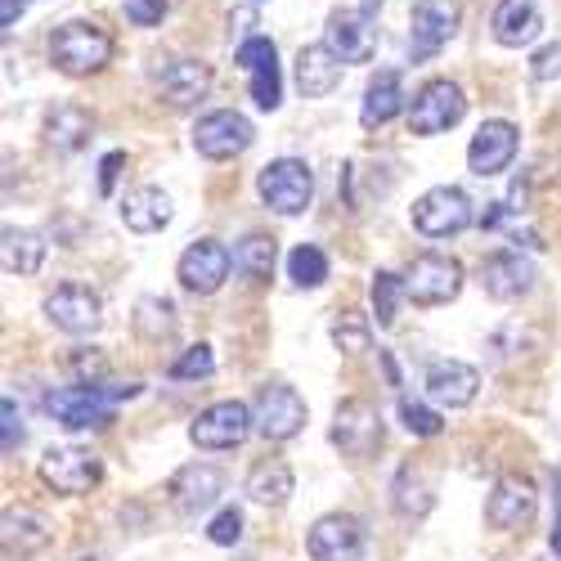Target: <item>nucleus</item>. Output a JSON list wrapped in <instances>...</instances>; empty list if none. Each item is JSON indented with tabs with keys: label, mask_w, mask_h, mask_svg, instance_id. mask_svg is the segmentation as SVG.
I'll list each match as a JSON object with an SVG mask.
<instances>
[{
	"label": "nucleus",
	"mask_w": 561,
	"mask_h": 561,
	"mask_svg": "<svg viewBox=\"0 0 561 561\" xmlns=\"http://www.w3.org/2000/svg\"><path fill=\"white\" fill-rule=\"evenodd\" d=\"M72 373L81 382H100L104 373H108V364H104V355H90V351H77L72 355Z\"/></svg>",
	"instance_id": "37998d69"
},
{
	"label": "nucleus",
	"mask_w": 561,
	"mask_h": 561,
	"mask_svg": "<svg viewBox=\"0 0 561 561\" xmlns=\"http://www.w3.org/2000/svg\"><path fill=\"white\" fill-rule=\"evenodd\" d=\"M171 10V0H126V19L135 27H158Z\"/></svg>",
	"instance_id": "a19ab883"
},
{
	"label": "nucleus",
	"mask_w": 561,
	"mask_h": 561,
	"mask_svg": "<svg viewBox=\"0 0 561 561\" xmlns=\"http://www.w3.org/2000/svg\"><path fill=\"white\" fill-rule=\"evenodd\" d=\"M158 90L171 108H194L207 90H211V68L198 59H175L158 72Z\"/></svg>",
	"instance_id": "5701e85b"
},
{
	"label": "nucleus",
	"mask_w": 561,
	"mask_h": 561,
	"mask_svg": "<svg viewBox=\"0 0 561 561\" xmlns=\"http://www.w3.org/2000/svg\"><path fill=\"white\" fill-rule=\"evenodd\" d=\"M462 113H467V100L454 81H427L409 108V130L413 135H445L449 126L462 122Z\"/></svg>",
	"instance_id": "f8f14e48"
},
{
	"label": "nucleus",
	"mask_w": 561,
	"mask_h": 561,
	"mask_svg": "<svg viewBox=\"0 0 561 561\" xmlns=\"http://www.w3.org/2000/svg\"><path fill=\"white\" fill-rule=\"evenodd\" d=\"M211 373H216V355H211L207 342H198V346H190L167 368V378L171 382H203V378H211Z\"/></svg>",
	"instance_id": "e433bc0d"
},
{
	"label": "nucleus",
	"mask_w": 561,
	"mask_h": 561,
	"mask_svg": "<svg viewBox=\"0 0 561 561\" xmlns=\"http://www.w3.org/2000/svg\"><path fill=\"white\" fill-rule=\"evenodd\" d=\"M122 225L130 233H158L171 225V198L158 190V184H139L135 194L122 198Z\"/></svg>",
	"instance_id": "bb28decb"
},
{
	"label": "nucleus",
	"mask_w": 561,
	"mask_h": 561,
	"mask_svg": "<svg viewBox=\"0 0 561 561\" xmlns=\"http://www.w3.org/2000/svg\"><path fill=\"white\" fill-rule=\"evenodd\" d=\"M45 314H50L55 329H64V333H72V337L95 333L100 323H104V306H100V297L90 293L85 284H64V288H55L50 297H45Z\"/></svg>",
	"instance_id": "a211bd4d"
},
{
	"label": "nucleus",
	"mask_w": 561,
	"mask_h": 561,
	"mask_svg": "<svg viewBox=\"0 0 561 561\" xmlns=\"http://www.w3.org/2000/svg\"><path fill=\"white\" fill-rule=\"evenodd\" d=\"M342 59L329 50V45H301V55H297V85H301V95L306 100H323V95H333V90L342 85Z\"/></svg>",
	"instance_id": "393cba45"
},
{
	"label": "nucleus",
	"mask_w": 561,
	"mask_h": 561,
	"mask_svg": "<svg viewBox=\"0 0 561 561\" xmlns=\"http://www.w3.org/2000/svg\"><path fill=\"white\" fill-rule=\"evenodd\" d=\"M323 45H329L342 64H368L373 55H378V27H373V14L333 10L329 27H323Z\"/></svg>",
	"instance_id": "2eb2a0df"
},
{
	"label": "nucleus",
	"mask_w": 561,
	"mask_h": 561,
	"mask_svg": "<svg viewBox=\"0 0 561 561\" xmlns=\"http://www.w3.org/2000/svg\"><path fill=\"white\" fill-rule=\"evenodd\" d=\"M517 145H522V135L512 122H503V117L481 122L472 145H467V167H472V175H481V180L503 175L512 167V158H517Z\"/></svg>",
	"instance_id": "dca6fc26"
},
{
	"label": "nucleus",
	"mask_w": 561,
	"mask_h": 561,
	"mask_svg": "<svg viewBox=\"0 0 561 561\" xmlns=\"http://www.w3.org/2000/svg\"><path fill=\"white\" fill-rule=\"evenodd\" d=\"M382 368H387V382H391V387H400V373H396V359H391L387 351H382Z\"/></svg>",
	"instance_id": "09e8293b"
},
{
	"label": "nucleus",
	"mask_w": 561,
	"mask_h": 561,
	"mask_svg": "<svg viewBox=\"0 0 561 561\" xmlns=\"http://www.w3.org/2000/svg\"><path fill=\"white\" fill-rule=\"evenodd\" d=\"M373 319H378V329H396V319H400V306L409 301V288H404V278L391 274V270H378L373 274Z\"/></svg>",
	"instance_id": "473e14b6"
},
{
	"label": "nucleus",
	"mask_w": 561,
	"mask_h": 561,
	"mask_svg": "<svg viewBox=\"0 0 561 561\" xmlns=\"http://www.w3.org/2000/svg\"><path fill=\"white\" fill-rule=\"evenodd\" d=\"M256 432V409H248L243 400H216L207 404L198 417H194V427H190V440L198 449H239L248 436Z\"/></svg>",
	"instance_id": "20e7f679"
},
{
	"label": "nucleus",
	"mask_w": 561,
	"mask_h": 561,
	"mask_svg": "<svg viewBox=\"0 0 561 561\" xmlns=\"http://www.w3.org/2000/svg\"><path fill=\"white\" fill-rule=\"evenodd\" d=\"M359 10H364V14H373V19H378V10H382V0H359Z\"/></svg>",
	"instance_id": "8fccbe9b"
},
{
	"label": "nucleus",
	"mask_w": 561,
	"mask_h": 561,
	"mask_svg": "<svg viewBox=\"0 0 561 561\" xmlns=\"http://www.w3.org/2000/svg\"><path fill=\"white\" fill-rule=\"evenodd\" d=\"M41 481L50 485L55 494H90L100 481H104V467L90 449H77V445H59V449H45L41 458Z\"/></svg>",
	"instance_id": "0eeeda50"
},
{
	"label": "nucleus",
	"mask_w": 561,
	"mask_h": 561,
	"mask_svg": "<svg viewBox=\"0 0 561 561\" xmlns=\"http://www.w3.org/2000/svg\"><path fill=\"white\" fill-rule=\"evenodd\" d=\"M301 427H306V400L284 382L261 387V396H256V432L265 440H274V445H284Z\"/></svg>",
	"instance_id": "ddd939ff"
},
{
	"label": "nucleus",
	"mask_w": 561,
	"mask_h": 561,
	"mask_svg": "<svg viewBox=\"0 0 561 561\" xmlns=\"http://www.w3.org/2000/svg\"><path fill=\"white\" fill-rule=\"evenodd\" d=\"M207 539H211V543H220V548H233V543L243 539V512H239V507L216 512L211 526H207Z\"/></svg>",
	"instance_id": "ea45409f"
},
{
	"label": "nucleus",
	"mask_w": 561,
	"mask_h": 561,
	"mask_svg": "<svg viewBox=\"0 0 561 561\" xmlns=\"http://www.w3.org/2000/svg\"><path fill=\"white\" fill-rule=\"evenodd\" d=\"M27 5H32V0H0V27L10 32V27L19 23V14H23Z\"/></svg>",
	"instance_id": "49530a36"
},
{
	"label": "nucleus",
	"mask_w": 561,
	"mask_h": 561,
	"mask_svg": "<svg viewBox=\"0 0 561 561\" xmlns=\"http://www.w3.org/2000/svg\"><path fill=\"white\" fill-rule=\"evenodd\" d=\"M256 194H261V203H265L270 211H278V216H301V211L310 207V198H314V175H310V167L297 162V158H278V162L261 167Z\"/></svg>",
	"instance_id": "7ed1b4c3"
},
{
	"label": "nucleus",
	"mask_w": 561,
	"mask_h": 561,
	"mask_svg": "<svg viewBox=\"0 0 561 561\" xmlns=\"http://www.w3.org/2000/svg\"><path fill=\"white\" fill-rule=\"evenodd\" d=\"M481 288L494 297V301H522L530 288H535V265L522 256V252H494L481 261Z\"/></svg>",
	"instance_id": "412c9836"
},
{
	"label": "nucleus",
	"mask_w": 561,
	"mask_h": 561,
	"mask_svg": "<svg viewBox=\"0 0 561 561\" xmlns=\"http://www.w3.org/2000/svg\"><path fill=\"white\" fill-rule=\"evenodd\" d=\"M297 490V477L284 458H265L248 472V494L261 503V507H284Z\"/></svg>",
	"instance_id": "c85d7f7f"
},
{
	"label": "nucleus",
	"mask_w": 561,
	"mask_h": 561,
	"mask_svg": "<svg viewBox=\"0 0 561 561\" xmlns=\"http://www.w3.org/2000/svg\"><path fill=\"white\" fill-rule=\"evenodd\" d=\"M274 256H278V243L270 239V233H248V239L233 248V270H239L248 284H270Z\"/></svg>",
	"instance_id": "7c9ffc66"
},
{
	"label": "nucleus",
	"mask_w": 561,
	"mask_h": 561,
	"mask_svg": "<svg viewBox=\"0 0 561 561\" xmlns=\"http://www.w3.org/2000/svg\"><path fill=\"white\" fill-rule=\"evenodd\" d=\"M530 517H535V485L526 477H512V472L499 477L494 490H490V499H485V522L494 530L512 535V530L530 526Z\"/></svg>",
	"instance_id": "aec40b11"
},
{
	"label": "nucleus",
	"mask_w": 561,
	"mask_h": 561,
	"mask_svg": "<svg viewBox=\"0 0 561 561\" xmlns=\"http://www.w3.org/2000/svg\"><path fill=\"white\" fill-rule=\"evenodd\" d=\"M108 59H113V36L95 23H85V19H72L50 36V64L64 77H90V72H100Z\"/></svg>",
	"instance_id": "f03ea898"
},
{
	"label": "nucleus",
	"mask_w": 561,
	"mask_h": 561,
	"mask_svg": "<svg viewBox=\"0 0 561 561\" xmlns=\"http://www.w3.org/2000/svg\"><path fill=\"white\" fill-rule=\"evenodd\" d=\"M139 396V382H77L55 396H45V409L55 413V423L68 432H100L117 417V404Z\"/></svg>",
	"instance_id": "f257e3e1"
},
{
	"label": "nucleus",
	"mask_w": 561,
	"mask_h": 561,
	"mask_svg": "<svg viewBox=\"0 0 561 561\" xmlns=\"http://www.w3.org/2000/svg\"><path fill=\"white\" fill-rule=\"evenodd\" d=\"M368 323L355 314V310H346L337 323H333V346L342 351V355H364L368 351Z\"/></svg>",
	"instance_id": "58836bf2"
},
{
	"label": "nucleus",
	"mask_w": 561,
	"mask_h": 561,
	"mask_svg": "<svg viewBox=\"0 0 561 561\" xmlns=\"http://www.w3.org/2000/svg\"><path fill=\"white\" fill-rule=\"evenodd\" d=\"M494 41L507 45V50H522L543 32V14H539V0H499V10L490 19Z\"/></svg>",
	"instance_id": "b1692460"
},
{
	"label": "nucleus",
	"mask_w": 561,
	"mask_h": 561,
	"mask_svg": "<svg viewBox=\"0 0 561 561\" xmlns=\"http://www.w3.org/2000/svg\"><path fill=\"white\" fill-rule=\"evenodd\" d=\"M423 387H427V396H432L436 404H445V409H467V404L477 400V391H481V373H477L472 364H462V359H436V364L427 368Z\"/></svg>",
	"instance_id": "4be33fe9"
},
{
	"label": "nucleus",
	"mask_w": 561,
	"mask_h": 561,
	"mask_svg": "<svg viewBox=\"0 0 561 561\" xmlns=\"http://www.w3.org/2000/svg\"><path fill=\"white\" fill-rule=\"evenodd\" d=\"M5 552H36V548H45L50 543V526H45V517H36V512H5Z\"/></svg>",
	"instance_id": "2f4dec72"
},
{
	"label": "nucleus",
	"mask_w": 561,
	"mask_h": 561,
	"mask_svg": "<svg viewBox=\"0 0 561 561\" xmlns=\"http://www.w3.org/2000/svg\"><path fill=\"white\" fill-rule=\"evenodd\" d=\"M122 167H126V153H108V158L100 162V194H104V198L113 194V184H117Z\"/></svg>",
	"instance_id": "a18cd8bd"
},
{
	"label": "nucleus",
	"mask_w": 561,
	"mask_h": 561,
	"mask_svg": "<svg viewBox=\"0 0 561 561\" xmlns=\"http://www.w3.org/2000/svg\"><path fill=\"white\" fill-rule=\"evenodd\" d=\"M220 490H225V472L216 462H184L167 485L171 507L180 512V517H198V512H207L220 499Z\"/></svg>",
	"instance_id": "f3484780"
},
{
	"label": "nucleus",
	"mask_w": 561,
	"mask_h": 561,
	"mask_svg": "<svg viewBox=\"0 0 561 561\" xmlns=\"http://www.w3.org/2000/svg\"><path fill=\"white\" fill-rule=\"evenodd\" d=\"M404 288L413 306H445L462 293V265L445 252H423L404 270Z\"/></svg>",
	"instance_id": "39448f33"
},
{
	"label": "nucleus",
	"mask_w": 561,
	"mask_h": 561,
	"mask_svg": "<svg viewBox=\"0 0 561 561\" xmlns=\"http://www.w3.org/2000/svg\"><path fill=\"white\" fill-rule=\"evenodd\" d=\"M45 145L59 149V153H77L90 130H95V117H90L81 104H55L50 113H45Z\"/></svg>",
	"instance_id": "cd10ccee"
},
{
	"label": "nucleus",
	"mask_w": 561,
	"mask_h": 561,
	"mask_svg": "<svg viewBox=\"0 0 561 561\" xmlns=\"http://www.w3.org/2000/svg\"><path fill=\"white\" fill-rule=\"evenodd\" d=\"M432 485L423 481V472H413V467H400L396 477V512L400 517H427L432 512Z\"/></svg>",
	"instance_id": "f704fd0d"
},
{
	"label": "nucleus",
	"mask_w": 561,
	"mask_h": 561,
	"mask_svg": "<svg viewBox=\"0 0 561 561\" xmlns=\"http://www.w3.org/2000/svg\"><path fill=\"white\" fill-rule=\"evenodd\" d=\"M233 270V252L216 239H198L184 248L180 265H175V278H180V288L184 293H194V297H211L225 288V278Z\"/></svg>",
	"instance_id": "9d476101"
},
{
	"label": "nucleus",
	"mask_w": 561,
	"mask_h": 561,
	"mask_svg": "<svg viewBox=\"0 0 561 561\" xmlns=\"http://www.w3.org/2000/svg\"><path fill=\"white\" fill-rule=\"evenodd\" d=\"M333 445L355 462L373 458L382 449V413L368 400H342L333 413Z\"/></svg>",
	"instance_id": "1a4fd4ad"
},
{
	"label": "nucleus",
	"mask_w": 561,
	"mask_h": 561,
	"mask_svg": "<svg viewBox=\"0 0 561 561\" xmlns=\"http://www.w3.org/2000/svg\"><path fill=\"white\" fill-rule=\"evenodd\" d=\"M458 19H462L458 0H417L413 19H409V50H413V59L417 64L432 59L440 45L458 32Z\"/></svg>",
	"instance_id": "4468645a"
},
{
	"label": "nucleus",
	"mask_w": 561,
	"mask_h": 561,
	"mask_svg": "<svg viewBox=\"0 0 561 561\" xmlns=\"http://www.w3.org/2000/svg\"><path fill=\"white\" fill-rule=\"evenodd\" d=\"M530 77H535V81H557V77H561V45H557V41L543 45V50L530 59Z\"/></svg>",
	"instance_id": "79ce46f5"
},
{
	"label": "nucleus",
	"mask_w": 561,
	"mask_h": 561,
	"mask_svg": "<svg viewBox=\"0 0 561 561\" xmlns=\"http://www.w3.org/2000/svg\"><path fill=\"white\" fill-rule=\"evenodd\" d=\"M288 278L297 288H319L329 278V256H323L314 243H301L288 252Z\"/></svg>",
	"instance_id": "c9c22d12"
},
{
	"label": "nucleus",
	"mask_w": 561,
	"mask_h": 561,
	"mask_svg": "<svg viewBox=\"0 0 561 561\" xmlns=\"http://www.w3.org/2000/svg\"><path fill=\"white\" fill-rule=\"evenodd\" d=\"M41 261H45V239H41V233L14 229V225L0 233V265H5V274L27 278V274L41 270Z\"/></svg>",
	"instance_id": "c756f323"
},
{
	"label": "nucleus",
	"mask_w": 561,
	"mask_h": 561,
	"mask_svg": "<svg viewBox=\"0 0 561 561\" xmlns=\"http://www.w3.org/2000/svg\"><path fill=\"white\" fill-rule=\"evenodd\" d=\"M467 225H472V198L454 184H436L413 203V229L427 233V239H454Z\"/></svg>",
	"instance_id": "423d86ee"
},
{
	"label": "nucleus",
	"mask_w": 561,
	"mask_h": 561,
	"mask_svg": "<svg viewBox=\"0 0 561 561\" xmlns=\"http://www.w3.org/2000/svg\"><path fill=\"white\" fill-rule=\"evenodd\" d=\"M400 423H404V432H409V436H423V440H432V436H440V432H445L440 413H436V409H427V404H417V400H409V396H400Z\"/></svg>",
	"instance_id": "4c0bfd02"
},
{
	"label": "nucleus",
	"mask_w": 561,
	"mask_h": 561,
	"mask_svg": "<svg viewBox=\"0 0 561 561\" xmlns=\"http://www.w3.org/2000/svg\"><path fill=\"white\" fill-rule=\"evenodd\" d=\"M400 108H404V77H400L396 68H382L378 77L368 81V90H364L359 122H364V130H378V126H387Z\"/></svg>",
	"instance_id": "a878e982"
},
{
	"label": "nucleus",
	"mask_w": 561,
	"mask_h": 561,
	"mask_svg": "<svg viewBox=\"0 0 561 561\" xmlns=\"http://www.w3.org/2000/svg\"><path fill=\"white\" fill-rule=\"evenodd\" d=\"M552 552H557V561H561V503H557V522H552Z\"/></svg>",
	"instance_id": "de8ad7c7"
},
{
	"label": "nucleus",
	"mask_w": 561,
	"mask_h": 561,
	"mask_svg": "<svg viewBox=\"0 0 561 561\" xmlns=\"http://www.w3.org/2000/svg\"><path fill=\"white\" fill-rule=\"evenodd\" d=\"M135 333L145 337V342L175 337V306L167 297H139L135 301Z\"/></svg>",
	"instance_id": "72a5a7b5"
},
{
	"label": "nucleus",
	"mask_w": 561,
	"mask_h": 561,
	"mask_svg": "<svg viewBox=\"0 0 561 561\" xmlns=\"http://www.w3.org/2000/svg\"><path fill=\"white\" fill-rule=\"evenodd\" d=\"M233 64L248 72V85H252V100L256 108L274 113L284 104V77H278V50L270 36H248L239 50H233Z\"/></svg>",
	"instance_id": "9b49d317"
},
{
	"label": "nucleus",
	"mask_w": 561,
	"mask_h": 561,
	"mask_svg": "<svg viewBox=\"0 0 561 561\" xmlns=\"http://www.w3.org/2000/svg\"><path fill=\"white\" fill-rule=\"evenodd\" d=\"M252 139H256V126L233 108H216V113L198 117V126H194V149L211 162H229V158L248 153Z\"/></svg>",
	"instance_id": "6e6552de"
},
{
	"label": "nucleus",
	"mask_w": 561,
	"mask_h": 561,
	"mask_svg": "<svg viewBox=\"0 0 561 561\" xmlns=\"http://www.w3.org/2000/svg\"><path fill=\"white\" fill-rule=\"evenodd\" d=\"M0 417H5V454H14L19 440H23V423H19V404H14V396L0 400Z\"/></svg>",
	"instance_id": "c03bdc74"
},
{
	"label": "nucleus",
	"mask_w": 561,
	"mask_h": 561,
	"mask_svg": "<svg viewBox=\"0 0 561 561\" xmlns=\"http://www.w3.org/2000/svg\"><path fill=\"white\" fill-rule=\"evenodd\" d=\"M306 552L314 561H355L364 552V526L351 517V512H329V517H319L310 526Z\"/></svg>",
	"instance_id": "6ab92c4d"
},
{
	"label": "nucleus",
	"mask_w": 561,
	"mask_h": 561,
	"mask_svg": "<svg viewBox=\"0 0 561 561\" xmlns=\"http://www.w3.org/2000/svg\"><path fill=\"white\" fill-rule=\"evenodd\" d=\"M256 5H261V0H256Z\"/></svg>",
	"instance_id": "3c124183"
}]
</instances>
